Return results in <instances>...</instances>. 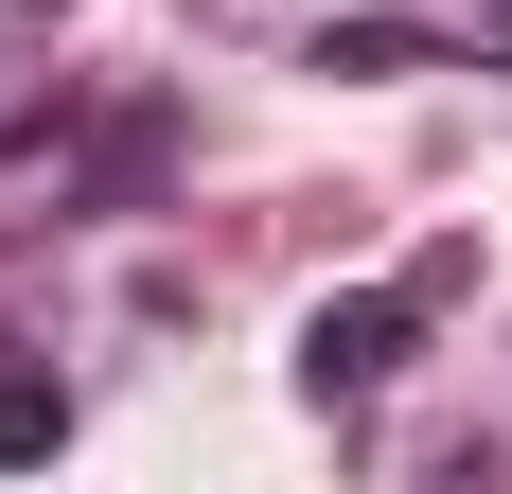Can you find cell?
Returning a JSON list of instances; mask_svg holds the SVG:
<instances>
[{
  "label": "cell",
  "instance_id": "6da1fadb",
  "mask_svg": "<svg viewBox=\"0 0 512 494\" xmlns=\"http://www.w3.org/2000/svg\"><path fill=\"white\" fill-rule=\"evenodd\" d=\"M407 336H424V300H407V283L318 300V318H301V389H318V406H371L389 371H407Z\"/></svg>",
  "mask_w": 512,
  "mask_h": 494
},
{
  "label": "cell",
  "instance_id": "7a4b0ae2",
  "mask_svg": "<svg viewBox=\"0 0 512 494\" xmlns=\"http://www.w3.org/2000/svg\"><path fill=\"white\" fill-rule=\"evenodd\" d=\"M71 442V389H53V371H0V459H53Z\"/></svg>",
  "mask_w": 512,
  "mask_h": 494
}]
</instances>
